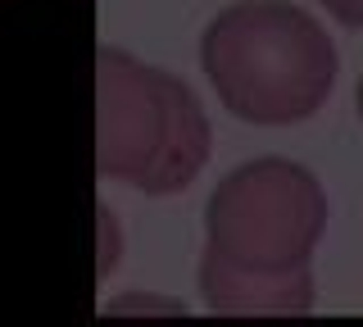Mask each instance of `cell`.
I'll use <instances>...</instances> for the list:
<instances>
[{
  "mask_svg": "<svg viewBox=\"0 0 363 327\" xmlns=\"http://www.w3.org/2000/svg\"><path fill=\"white\" fill-rule=\"evenodd\" d=\"M105 314H186V309L164 296H118L105 304Z\"/></svg>",
  "mask_w": 363,
  "mask_h": 327,
  "instance_id": "277c9868",
  "label": "cell"
},
{
  "mask_svg": "<svg viewBox=\"0 0 363 327\" xmlns=\"http://www.w3.org/2000/svg\"><path fill=\"white\" fill-rule=\"evenodd\" d=\"M200 69L227 114L255 128H286L327 105L340 60L327 28L300 5L241 0L204 28Z\"/></svg>",
  "mask_w": 363,
  "mask_h": 327,
  "instance_id": "7a4b0ae2",
  "label": "cell"
},
{
  "mask_svg": "<svg viewBox=\"0 0 363 327\" xmlns=\"http://www.w3.org/2000/svg\"><path fill=\"white\" fill-rule=\"evenodd\" d=\"M354 105H359V118H363V73H359V92H354Z\"/></svg>",
  "mask_w": 363,
  "mask_h": 327,
  "instance_id": "52a82bcc",
  "label": "cell"
},
{
  "mask_svg": "<svg viewBox=\"0 0 363 327\" xmlns=\"http://www.w3.org/2000/svg\"><path fill=\"white\" fill-rule=\"evenodd\" d=\"M209 118L186 82L105 46L96 55V168L145 196H173L209 164Z\"/></svg>",
  "mask_w": 363,
  "mask_h": 327,
  "instance_id": "3957f363",
  "label": "cell"
},
{
  "mask_svg": "<svg viewBox=\"0 0 363 327\" xmlns=\"http://www.w3.org/2000/svg\"><path fill=\"white\" fill-rule=\"evenodd\" d=\"M318 5H323L327 14L336 18V23H345V28H363V0H318Z\"/></svg>",
  "mask_w": 363,
  "mask_h": 327,
  "instance_id": "8992f818",
  "label": "cell"
},
{
  "mask_svg": "<svg viewBox=\"0 0 363 327\" xmlns=\"http://www.w3.org/2000/svg\"><path fill=\"white\" fill-rule=\"evenodd\" d=\"M200 296L213 314H309V255L327 232V196L304 164L250 160L227 173L204 209Z\"/></svg>",
  "mask_w": 363,
  "mask_h": 327,
  "instance_id": "6da1fadb",
  "label": "cell"
},
{
  "mask_svg": "<svg viewBox=\"0 0 363 327\" xmlns=\"http://www.w3.org/2000/svg\"><path fill=\"white\" fill-rule=\"evenodd\" d=\"M123 241H118V223H113L109 209H100V277L113 268V259H118Z\"/></svg>",
  "mask_w": 363,
  "mask_h": 327,
  "instance_id": "5b68a950",
  "label": "cell"
}]
</instances>
